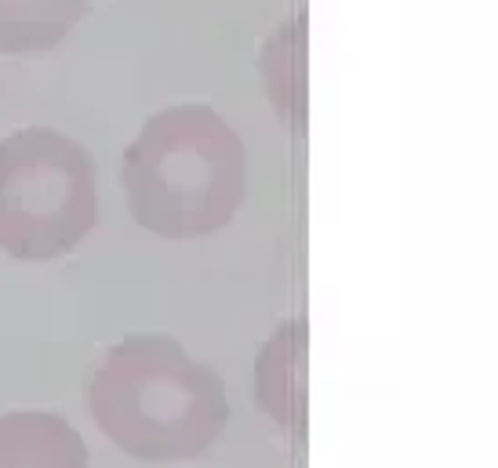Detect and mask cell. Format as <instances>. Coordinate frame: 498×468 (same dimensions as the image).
Wrapping results in <instances>:
<instances>
[{"mask_svg": "<svg viewBox=\"0 0 498 468\" xmlns=\"http://www.w3.org/2000/svg\"><path fill=\"white\" fill-rule=\"evenodd\" d=\"M0 468H88V450L55 414H4Z\"/></svg>", "mask_w": 498, "mask_h": 468, "instance_id": "4", "label": "cell"}, {"mask_svg": "<svg viewBox=\"0 0 498 468\" xmlns=\"http://www.w3.org/2000/svg\"><path fill=\"white\" fill-rule=\"evenodd\" d=\"M99 222L88 149L51 127L0 138V251L26 262L70 254Z\"/></svg>", "mask_w": 498, "mask_h": 468, "instance_id": "3", "label": "cell"}, {"mask_svg": "<svg viewBox=\"0 0 498 468\" xmlns=\"http://www.w3.org/2000/svg\"><path fill=\"white\" fill-rule=\"evenodd\" d=\"M120 182L138 225L193 240L230 225L248 192V153L207 106H171L127 145Z\"/></svg>", "mask_w": 498, "mask_h": 468, "instance_id": "2", "label": "cell"}, {"mask_svg": "<svg viewBox=\"0 0 498 468\" xmlns=\"http://www.w3.org/2000/svg\"><path fill=\"white\" fill-rule=\"evenodd\" d=\"M91 417L138 461H193L226 425V392L211 367L160 334L109 345L88 381Z\"/></svg>", "mask_w": 498, "mask_h": 468, "instance_id": "1", "label": "cell"}, {"mask_svg": "<svg viewBox=\"0 0 498 468\" xmlns=\"http://www.w3.org/2000/svg\"><path fill=\"white\" fill-rule=\"evenodd\" d=\"M88 0H0V51L33 55L62 44Z\"/></svg>", "mask_w": 498, "mask_h": 468, "instance_id": "5", "label": "cell"}]
</instances>
